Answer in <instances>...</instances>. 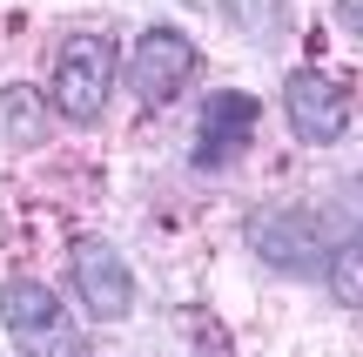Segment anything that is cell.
<instances>
[{
  "mask_svg": "<svg viewBox=\"0 0 363 357\" xmlns=\"http://www.w3.org/2000/svg\"><path fill=\"white\" fill-rule=\"evenodd\" d=\"M195 357H229V351H222V344H208V351H195Z\"/></svg>",
  "mask_w": 363,
  "mask_h": 357,
  "instance_id": "cell-12",
  "label": "cell"
},
{
  "mask_svg": "<svg viewBox=\"0 0 363 357\" xmlns=\"http://www.w3.org/2000/svg\"><path fill=\"white\" fill-rule=\"evenodd\" d=\"M67 277H74V290H81L94 324H121L135 310V270L121 263V250L108 236H74L67 243Z\"/></svg>",
  "mask_w": 363,
  "mask_h": 357,
  "instance_id": "cell-3",
  "label": "cell"
},
{
  "mask_svg": "<svg viewBox=\"0 0 363 357\" xmlns=\"http://www.w3.org/2000/svg\"><path fill=\"white\" fill-rule=\"evenodd\" d=\"M189 81H195V40L175 34V27H148V34L135 40V54H128V88H135V101L169 108Z\"/></svg>",
  "mask_w": 363,
  "mask_h": 357,
  "instance_id": "cell-4",
  "label": "cell"
},
{
  "mask_svg": "<svg viewBox=\"0 0 363 357\" xmlns=\"http://www.w3.org/2000/svg\"><path fill=\"white\" fill-rule=\"evenodd\" d=\"M249 250L283 277H323L330 270V229L310 209H256L249 216Z\"/></svg>",
  "mask_w": 363,
  "mask_h": 357,
  "instance_id": "cell-2",
  "label": "cell"
},
{
  "mask_svg": "<svg viewBox=\"0 0 363 357\" xmlns=\"http://www.w3.org/2000/svg\"><path fill=\"white\" fill-rule=\"evenodd\" d=\"M48 317H61V297H54L48 283H34V277H7L0 283V324H7V337L34 331V324H48Z\"/></svg>",
  "mask_w": 363,
  "mask_h": 357,
  "instance_id": "cell-8",
  "label": "cell"
},
{
  "mask_svg": "<svg viewBox=\"0 0 363 357\" xmlns=\"http://www.w3.org/2000/svg\"><path fill=\"white\" fill-rule=\"evenodd\" d=\"M108 88H115V48L101 34H67L54 48V115L74 121V128H94L108 115Z\"/></svg>",
  "mask_w": 363,
  "mask_h": 357,
  "instance_id": "cell-1",
  "label": "cell"
},
{
  "mask_svg": "<svg viewBox=\"0 0 363 357\" xmlns=\"http://www.w3.org/2000/svg\"><path fill=\"white\" fill-rule=\"evenodd\" d=\"M54 101L40 88H21V81H13V88H0V142H13V148H40L54 135Z\"/></svg>",
  "mask_w": 363,
  "mask_h": 357,
  "instance_id": "cell-7",
  "label": "cell"
},
{
  "mask_svg": "<svg viewBox=\"0 0 363 357\" xmlns=\"http://www.w3.org/2000/svg\"><path fill=\"white\" fill-rule=\"evenodd\" d=\"M256 94H242V88H222V94H208L202 108H195V135H189V162L195 169H229L235 155L249 148V135H256Z\"/></svg>",
  "mask_w": 363,
  "mask_h": 357,
  "instance_id": "cell-5",
  "label": "cell"
},
{
  "mask_svg": "<svg viewBox=\"0 0 363 357\" xmlns=\"http://www.w3.org/2000/svg\"><path fill=\"white\" fill-rule=\"evenodd\" d=\"M283 115H289V128H296L310 148H330V142H343V128H350V94H343L330 75H316V67H296V75L283 81Z\"/></svg>",
  "mask_w": 363,
  "mask_h": 357,
  "instance_id": "cell-6",
  "label": "cell"
},
{
  "mask_svg": "<svg viewBox=\"0 0 363 357\" xmlns=\"http://www.w3.org/2000/svg\"><path fill=\"white\" fill-rule=\"evenodd\" d=\"M337 21L350 27V34H363V0H337Z\"/></svg>",
  "mask_w": 363,
  "mask_h": 357,
  "instance_id": "cell-11",
  "label": "cell"
},
{
  "mask_svg": "<svg viewBox=\"0 0 363 357\" xmlns=\"http://www.w3.org/2000/svg\"><path fill=\"white\" fill-rule=\"evenodd\" d=\"M13 344H21V357H88L81 331L67 324V310H61V317H48V324H34V331H21Z\"/></svg>",
  "mask_w": 363,
  "mask_h": 357,
  "instance_id": "cell-9",
  "label": "cell"
},
{
  "mask_svg": "<svg viewBox=\"0 0 363 357\" xmlns=\"http://www.w3.org/2000/svg\"><path fill=\"white\" fill-rule=\"evenodd\" d=\"M330 290H337V304L343 310H363V236H350V243H337L330 250Z\"/></svg>",
  "mask_w": 363,
  "mask_h": 357,
  "instance_id": "cell-10",
  "label": "cell"
}]
</instances>
